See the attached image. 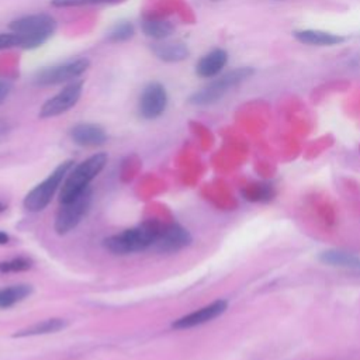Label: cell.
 <instances>
[{"label": "cell", "mask_w": 360, "mask_h": 360, "mask_svg": "<svg viewBox=\"0 0 360 360\" xmlns=\"http://www.w3.org/2000/svg\"><path fill=\"white\" fill-rule=\"evenodd\" d=\"M162 225L156 221H145L138 226L111 235L103 240L104 248L114 255H129L152 249Z\"/></svg>", "instance_id": "6da1fadb"}, {"label": "cell", "mask_w": 360, "mask_h": 360, "mask_svg": "<svg viewBox=\"0 0 360 360\" xmlns=\"http://www.w3.org/2000/svg\"><path fill=\"white\" fill-rule=\"evenodd\" d=\"M105 163H107V155L100 152V153L91 155L90 158H87L86 160H83L82 163L70 169L59 193L60 204L75 200L83 191L90 188V183L104 169Z\"/></svg>", "instance_id": "7a4b0ae2"}, {"label": "cell", "mask_w": 360, "mask_h": 360, "mask_svg": "<svg viewBox=\"0 0 360 360\" xmlns=\"http://www.w3.org/2000/svg\"><path fill=\"white\" fill-rule=\"evenodd\" d=\"M10 30L21 38V48L34 49L45 44L56 30V21L49 14L22 15L10 22Z\"/></svg>", "instance_id": "3957f363"}, {"label": "cell", "mask_w": 360, "mask_h": 360, "mask_svg": "<svg viewBox=\"0 0 360 360\" xmlns=\"http://www.w3.org/2000/svg\"><path fill=\"white\" fill-rule=\"evenodd\" d=\"M252 75H253L252 68L233 69V70L222 75L221 77L215 79L214 82L208 83L202 89L197 90L195 93H193L190 96L188 101L194 105H208V104L217 103L218 100H221L229 91V89H232V87L238 86L239 83L245 82Z\"/></svg>", "instance_id": "277c9868"}, {"label": "cell", "mask_w": 360, "mask_h": 360, "mask_svg": "<svg viewBox=\"0 0 360 360\" xmlns=\"http://www.w3.org/2000/svg\"><path fill=\"white\" fill-rule=\"evenodd\" d=\"M73 167V160H65L59 163L53 172L39 184H37L25 197H24V208L31 212L42 211L52 200L53 194L59 188L62 180Z\"/></svg>", "instance_id": "5b68a950"}, {"label": "cell", "mask_w": 360, "mask_h": 360, "mask_svg": "<svg viewBox=\"0 0 360 360\" xmlns=\"http://www.w3.org/2000/svg\"><path fill=\"white\" fill-rule=\"evenodd\" d=\"M90 66V60L87 58H77L72 60H66L63 63L46 66L38 70L32 82L37 86H55L66 82H73L76 77L82 76Z\"/></svg>", "instance_id": "8992f818"}, {"label": "cell", "mask_w": 360, "mask_h": 360, "mask_svg": "<svg viewBox=\"0 0 360 360\" xmlns=\"http://www.w3.org/2000/svg\"><path fill=\"white\" fill-rule=\"evenodd\" d=\"M91 190L87 188L79 197L69 202H63L55 217L53 228L56 233L65 235L79 225L82 218L87 214L91 204Z\"/></svg>", "instance_id": "52a82bcc"}, {"label": "cell", "mask_w": 360, "mask_h": 360, "mask_svg": "<svg viewBox=\"0 0 360 360\" xmlns=\"http://www.w3.org/2000/svg\"><path fill=\"white\" fill-rule=\"evenodd\" d=\"M83 93V82L82 80H73L69 84H66L59 93H56L53 97L48 98L39 108V117L41 118H52L58 117L60 114H65L72 107H75Z\"/></svg>", "instance_id": "ba28073f"}, {"label": "cell", "mask_w": 360, "mask_h": 360, "mask_svg": "<svg viewBox=\"0 0 360 360\" xmlns=\"http://www.w3.org/2000/svg\"><path fill=\"white\" fill-rule=\"evenodd\" d=\"M167 107V93L162 83H148L138 101V112L145 120H155L160 117Z\"/></svg>", "instance_id": "9c48e42d"}, {"label": "cell", "mask_w": 360, "mask_h": 360, "mask_svg": "<svg viewBox=\"0 0 360 360\" xmlns=\"http://www.w3.org/2000/svg\"><path fill=\"white\" fill-rule=\"evenodd\" d=\"M191 243L190 232L179 225L169 224L162 226L152 249L158 253H176Z\"/></svg>", "instance_id": "30bf717a"}, {"label": "cell", "mask_w": 360, "mask_h": 360, "mask_svg": "<svg viewBox=\"0 0 360 360\" xmlns=\"http://www.w3.org/2000/svg\"><path fill=\"white\" fill-rule=\"evenodd\" d=\"M228 308V302L225 300H217L202 308H198L197 311H193L179 319H176L172 323L173 329H190L194 326H200L202 323H207L219 315H222Z\"/></svg>", "instance_id": "8fae6325"}, {"label": "cell", "mask_w": 360, "mask_h": 360, "mask_svg": "<svg viewBox=\"0 0 360 360\" xmlns=\"http://www.w3.org/2000/svg\"><path fill=\"white\" fill-rule=\"evenodd\" d=\"M70 139L80 146H100L107 141V134L103 127L91 122H79L69 131Z\"/></svg>", "instance_id": "7c38bea8"}, {"label": "cell", "mask_w": 360, "mask_h": 360, "mask_svg": "<svg viewBox=\"0 0 360 360\" xmlns=\"http://www.w3.org/2000/svg\"><path fill=\"white\" fill-rule=\"evenodd\" d=\"M228 53L224 49H212L205 53L195 65V73L202 79L215 77L226 65Z\"/></svg>", "instance_id": "4fadbf2b"}, {"label": "cell", "mask_w": 360, "mask_h": 360, "mask_svg": "<svg viewBox=\"0 0 360 360\" xmlns=\"http://www.w3.org/2000/svg\"><path fill=\"white\" fill-rule=\"evenodd\" d=\"M319 260L323 264H328L332 267L360 271V256L352 252H346L340 249H328L319 253Z\"/></svg>", "instance_id": "5bb4252c"}, {"label": "cell", "mask_w": 360, "mask_h": 360, "mask_svg": "<svg viewBox=\"0 0 360 360\" xmlns=\"http://www.w3.org/2000/svg\"><path fill=\"white\" fill-rule=\"evenodd\" d=\"M152 51L158 59L163 62H180L188 56V48L183 42H160L153 44Z\"/></svg>", "instance_id": "9a60e30c"}, {"label": "cell", "mask_w": 360, "mask_h": 360, "mask_svg": "<svg viewBox=\"0 0 360 360\" xmlns=\"http://www.w3.org/2000/svg\"><path fill=\"white\" fill-rule=\"evenodd\" d=\"M294 37L307 45H316V46H330L343 42V38L330 32L318 31V30H304L295 31Z\"/></svg>", "instance_id": "2e32d148"}, {"label": "cell", "mask_w": 360, "mask_h": 360, "mask_svg": "<svg viewBox=\"0 0 360 360\" xmlns=\"http://www.w3.org/2000/svg\"><path fill=\"white\" fill-rule=\"evenodd\" d=\"M66 328V321L62 318H51L41 322H35L18 332L14 333V338H27V336H38V335H48L55 333Z\"/></svg>", "instance_id": "e0dca14e"}, {"label": "cell", "mask_w": 360, "mask_h": 360, "mask_svg": "<svg viewBox=\"0 0 360 360\" xmlns=\"http://www.w3.org/2000/svg\"><path fill=\"white\" fill-rule=\"evenodd\" d=\"M32 291L28 284H14L0 288V308H10L25 300Z\"/></svg>", "instance_id": "ac0fdd59"}, {"label": "cell", "mask_w": 360, "mask_h": 360, "mask_svg": "<svg viewBox=\"0 0 360 360\" xmlns=\"http://www.w3.org/2000/svg\"><path fill=\"white\" fill-rule=\"evenodd\" d=\"M142 31L146 37L153 38V39H166L169 35L173 32V25L172 22L166 20H159V18H146L141 24Z\"/></svg>", "instance_id": "d6986e66"}, {"label": "cell", "mask_w": 360, "mask_h": 360, "mask_svg": "<svg viewBox=\"0 0 360 360\" xmlns=\"http://www.w3.org/2000/svg\"><path fill=\"white\" fill-rule=\"evenodd\" d=\"M134 32H135V28H134L132 22L120 21L110 28V31L107 32V39L114 44L124 42V41H128L129 38H132Z\"/></svg>", "instance_id": "ffe728a7"}, {"label": "cell", "mask_w": 360, "mask_h": 360, "mask_svg": "<svg viewBox=\"0 0 360 360\" xmlns=\"http://www.w3.org/2000/svg\"><path fill=\"white\" fill-rule=\"evenodd\" d=\"M243 195L249 201H269L274 195V190L270 184H253L243 191Z\"/></svg>", "instance_id": "44dd1931"}, {"label": "cell", "mask_w": 360, "mask_h": 360, "mask_svg": "<svg viewBox=\"0 0 360 360\" xmlns=\"http://www.w3.org/2000/svg\"><path fill=\"white\" fill-rule=\"evenodd\" d=\"M32 267V260L28 257H14L6 262H0L1 273H18L25 271Z\"/></svg>", "instance_id": "7402d4cb"}, {"label": "cell", "mask_w": 360, "mask_h": 360, "mask_svg": "<svg viewBox=\"0 0 360 360\" xmlns=\"http://www.w3.org/2000/svg\"><path fill=\"white\" fill-rule=\"evenodd\" d=\"M115 0H51L53 7H77V6H87V4H100V3H110Z\"/></svg>", "instance_id": "603a6c76"}, {"label": "cell", "mask_w": 360, "mask_h": 360, "mask_svg": "<svg viewBox=\"0 0 360 360\" xmlns=\"http://www.w3.org/2000/svg\"><path fill=\"white\" fill-rule=\"evenodd\" d=\"M21 46V38L17 32H0V49Z\"/></svg>", "instance_id": "cb8c5ba5"}, {"label": "cell", "mask_w": 360, "mask_h": 360, "mask_svg": "<svg viewBox=\"0 0 360 360\" xmlns=\"http://www.w3.org/2000/svg\"><path fill=\"white\" fill-rule=\"evenodd\" d=\"M10 89H11V86H10V83L7 82V80H3V79H0V104L4 101V98L8 96V93H10Z\"/></svg>", "instance_id": "d4e9b609"}, {"label": "cell", "mask_w": 360, "mask_h": 360, "mask_svg": "<svg viewBox=\"0 0 360 360\" xmlns=\"http://www.w3.org/2000/svg\"><path fill=\"white\" fill-rule=\"evenodd\" d=\"M8 240H10V236L6 232L0 231V245H6Z\"/></svg>", "instance_id": "484cf974"}, {"label": "cell", "mask_w": 360, "mask_h": 360, "mask_svg": "<svg viewBox=\"0 0 360 360\" xmlns=\"http://www.w3.org/2000/svg\"><path fill=\"white\" fill-rule=\"evenodd\" d=\"M4 210H6V207H4V204H1V202H0V212H1V211H4Z\"/></svg>", "instance_id": "4316f807"}]
</instances>
